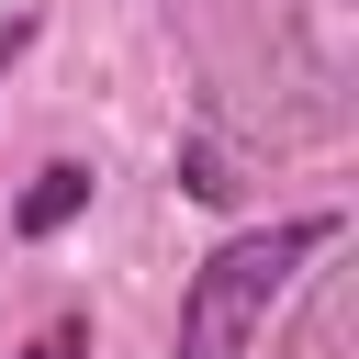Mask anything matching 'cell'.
<instances>
[{
	"label": "cell",
	"mask_w": 359,
	"mask_h": 359,
	"mask_svg": "<svg viewBox=\"0 0 359 359\" xmlns=\"http://www.w3.org/2000/svg\"><path fill=\"white\" fill-rule=\"evenodd\" d=\"M22 359H90V325H79V314H56V325H45Z\"/></svg>",
	"instance_id": "3"
},
{
	"label": "cell",
	"mask_w": 359,
	"mask_h": 359,
	"mask_svg": "<svg viewBox=\"0 0 359 359\" xmlns=\"http://www.w3.org/2000/svg\"><path fill=\"white\" fill-rule=\"evenodd\" d=\"M79 202H90V168H79V157H56V168H34V191H22V213H11V224H22V236H56Z\"/></svg>",
	"instance_id": "2"
},
{
	"label": "cell",
	"mask_w": 359,
	"mask_h": 359,
	"mask_svg": "<svg viewBox=\"0 0 359 359\" xmlns=\"http://www.w3.org/2000/svg\"><path fill=\"white\" fill-rule=\"evenodd\" d=\"M337 224L325 213H292V224H258V236H224L202 269H191V292H180V359H247V337L269 325V303H280V280L325 247Z\"/></svg>",
	"instance_id": "1"
}]
</instances>
